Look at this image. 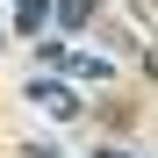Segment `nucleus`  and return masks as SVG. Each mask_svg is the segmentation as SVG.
Instances as JSON below:
<instances>
[{
    "instance_id": "1",
    "label": "nucleus",
    "mask_w": 158,
    "mask_h": 158,
    "mask_svg": "<svg viewBox=\"0 0 158 158\" xmlns=\"http://www.w3.org/2000/svg\"><path fill=\"white\" fill-rule=\"evenodd\" d=\"M29 101H36L43 115H58V122H72V115H79V94L65 86L58 72H36V79H29Z\"/></svg>"
},
{
    "instance_id": "2",
    "label": "nucleus",
    "mask_w": 158,
    "mask_h": 158,
    "mask_svg": "<svg viewBox=\"0 0 158 158\" xmlns=\"http://www.w3.org/2000/svg\"><path fill=\"white\" fill-rule=\"evenodd\" d=\"M50 22H58L65 36H79V29H94V22H101V0H58V15H50Z\"/></svg>"
},
{
    "instance_id": "3",
    "label": "nucleus",
    "mask_w": 158,
    "mask_h": 158,
    "mask_svg": "<svg viewBox=\"0 0 158 158\" xmlns=\"http://www.w3.org/2000/svg\"><path fill=\"white\" fill-rule=\"evenodd\" d=\"M65 72H72V79H101V86L115 79V65H108V58H94V50H72V58H65Z\"/></svg>"
},
{
    "instance_id": "4",
    "label": "nucleus",
    "mask_w": 158,
    "mask_h": 158,
    "mask_svg": "<svg viewBox=\"0 0 158 158\" xmlns=\"http://www.w3.org/2000/svg\"><path fill=\"white\" fill-rule=\"evenodd\" d=\"M94 158H129V151L122 144H94Z\"/></svg>"
},
{
    "instance_id": "5",
    "label": "nucleus",
    "mask_w": 158,
    "mask_h": 158,
    "mask_svg": "<svg viewBox=\"0 0 158 158\" xmlns=\"http://www.w3.org/2000/svg\"><path fill=\"white\" fill-rule=\"evenodd\" d=\"M144 72H151V79H158V36H151V65H144Z\"/></svg>"
},
{
    "instance_id": "6",
    "label": "nucleus",
    "mask_w": 158,
    "mask_h": 158,
    "mask_svg": "<svg viewBox=\"0 0 158 158\" xmlns=\"http://www.w3.org/2000/svg\"><path fill=\"white\" fill-rule=\"evenodd\" d=\"M0 43H7V29H0Z\"/></svg>"
}]
</instances>
